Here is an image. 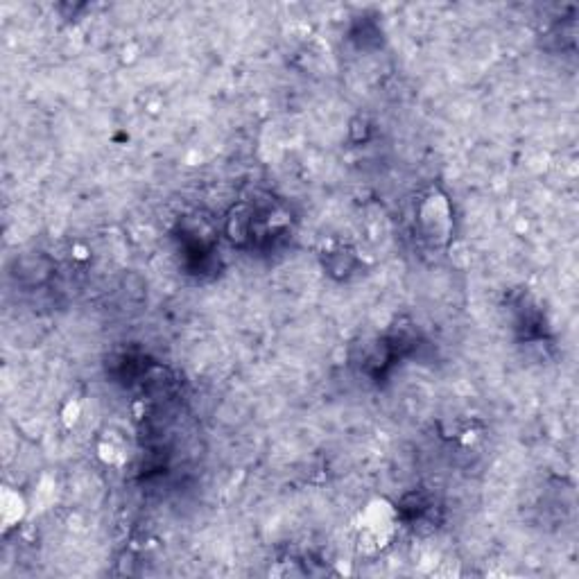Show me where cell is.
I'll return each mask as SVG.
<instances>
[{
	"mask_svg": "<svg viewBox=\"0 0 579 579\" xmlns=\"http://www.w3.org/2000/svg\"><path fill=\"white\" fill-rule=\"evenodd\" d=\"M360 543L365 548L380 550L392 541L399 521L394 507L387 500H374L360 516Z\"/></svg>",
	"mask_w": 579,
	"mask_h": 579,
	"instance_id": "6da1fadb",
	"label": "cell"
},
{
	"mask_svg": "<svg viewBox=\"0 0 579 579\" xmlns=\"http://www.w3.org/2000/svg\"><path fill=\"white\" fill-rule=\"evenodd\" d=\"M419 222L430 243H435V245L444 243L453 227L451 206H448L446 197L442 195L426 197V202H423L419 209Z\"/></svg>",
	"mask_w": 579,
	"mask_h": 579,
	"instance_id": "7a4b0ae2",
	"label": "cell"
},
{
	"mask_svg": "<svg viewBox=\"0 0 579 579\" xmlns=\"http://www.w3.org/2000/svg\"><path fill=\"white\" fill-rule=\"evenodd\" d=\"M0 516H3V527L5 530H10V527L19 525L25 516V500L19 494V491H14L10 487H5L3 496H0Z\"/></svg>",
	"mask_w": 579,
	"mask_h": 579,
	"instance_id": "3957f363",
	"label": "cell"
}]
</instances>
